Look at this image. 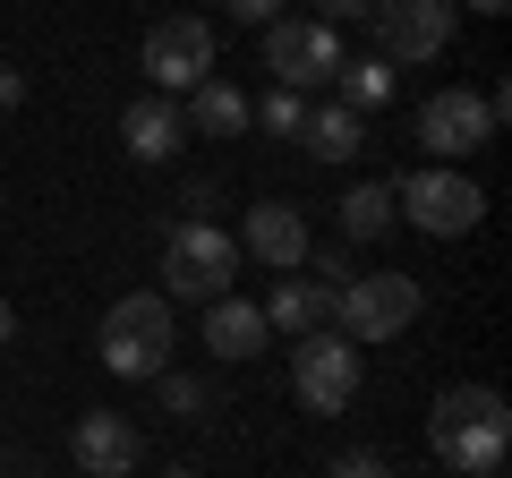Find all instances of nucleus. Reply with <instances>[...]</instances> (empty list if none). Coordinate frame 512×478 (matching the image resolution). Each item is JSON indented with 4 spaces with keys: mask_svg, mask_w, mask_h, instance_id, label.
Listing matches in <instances>:
<instances>
[{
    "mask_svg": "<svg viewBox=\"0 0 512 478\" xmlns=\"http://www.w3.org/2000/svg\"><path fill=\"white\" fill-rule=\"evenodd\" d=\"M427 453L444 461V470H504L512 453V410L495 385H453L436 393V410H427Z\"/></svg>",
    "mask_w": 512,
    "mask_h": 478,
    "instance_id": "f257e3e1",
    "label": "nucleus"
},
{
    "mask_svg": "<svg viewBox=\"0 0 512 478\" xmlns=\"http://www.w3.org/2000/svg\"><path fill=\"white\" fill-rule=\"evenodd\" d=\"M171 342H180V316H171L163 291H120L103 316V333H94V359H103L120 385H154V376H171Z\"/></svg>",
    "mask_w": 512,
    "mask_h": 478,
    "instance_id": "f03ea898",
    "label": "nucleus"
},
{
    "mask_svg": "<svg viewBox=\"0 0 512 478\" xmlns=\"http://www.w3.org/2000/svg\"><path fill=\"white\" fill-rule=\"evenodd\" d=\"M231 274H239V239L214 231L205 214H188L180 231L163 239V299L171 308H214V299H231Z\"/></svg>",
    "mask_w": 512,
    "mask_h": 478,
    "instance_id": "7ed1b4c3",
    "label": "nucleus"
},
{
    "mask_svg": "<svg viewBox=\"0 0 512 478\" xmlns=\"http://www.w3.org/2000/svg\"><path fill=\"white\" fill-rule=\"evenodd\" d=\"M427 291L410 274H350L342 291H333V316L325 325L342 333V342H393L402 325H419Z\"/></svg>",
    "mask_w": 512,
    "mask_h": 478,
    "instance_id": "20e7f679",
    "label": "nucleus"
},
{
    "mask_svg": "<svg viewBox=\"0 0 512 478\" xmlns=\"http://www.w3.org/2000/svg\"><path fill=\"white\" fill-rule=\"evenodd\" d=\"M359 376H367L359 342H342L333 325L299 333V350H291V393H299V410H316V419H342V410L359 402Z\"/></svg>",
    "mask_w": 512,
    "mask_h": 478,
    "instance_id": "39448f33",
    "label": "nucleus"
},
{
    "mask_svg": "<svg viewBox=\"0 0 512 478\" xmlns=\"http://www.w3.org/2000/svg\"><path fill=\"white\" fill-rule=\"evenodd\" d=\"M393 205H402V222H419L427 239H461V231H478V214H487V188H478L470 171L427 163V171H410V180H393Z\"/></svg>",
    "mask_w": 512,
    "mask_h": 478,
    "instance_id": "423d86ee",
    "label": "nucleus"
},
{
    "mask_svg": "<svg viewBox=\"0 0 512 478\" xmlns=\"http://www.w3.org/2000/svg\"><path fill=\"white\" fill-rule=\"evenodd\" d=\"M419 146L436 154L444 171L470 163V154H487V146H495V111H487V94H478V86H436V94L419 103Z\"/></svg>",
    "mask_w": 512,
    "mask_h": 478,
    "instance_id": "0eeeda50",
    "label": "nucleus"
},
{
    "mask_svg": "<svg viewBox=\"0 0 512 478\" xmlns=\"http://www.w3.org/2000/svg\"><path fill=\"white\" fill-rule=\"evenodd\" d=\"M265 69H274V86H291V94L333 86V69H342V26H325V18H274V26H265Z\"/></svg>",
    "mask_w": 512,
    "mask_h": 478,
    "instance_id": "6e6552de",
    "label": "nucleus"
},
{
    "mask_svg": "<svg viewBox=\"0 0 512 478\" xmlns=\"http://www.w3.org/2000/svg\"><path fill=\"white\" fill-rule=\"evenodd\" d=\"M146 77H154V94H171L180 103L188 86H205L214 77V26L205 18H188V9H171V18H154L146 26Z\"/></svg>",
    "mask_w": 512,
    "mask_h": 478,
    "instance_id": "1a4fd4ad",
    "label": "nucleus"
},
{
    "mask_svg": "<svg viewBox=\"0 0 512 478\" xmlns=\"http://www.w3.org/2000/svg\"><path fill=\"white\" fill-rule=\"evenodd\" d=\"M367 26H376V43H384L376 60L419 69V60H444V43H453L461 9H453V0H376V9H367Z\"/></svg>",
    "mask_w": 512,
    "mask_h": 478,
    "instance_id": "9d476101",
    "label": "nucleus"
},
{
    "mask_svg": "<svg viewBox=\"0 0 512 478\" xmlns=\"http://www.w3.org/2000/svg\"><path fill=\"white\" fill-rule=\"evenodd\" d=\"M308 214L299 205H248V222H239V257H256V265H274V274H299L308 265Z\"/></svg>",
    "mask_w": 512,
    "mask_h": 478,
    "instance_id": "9b49d317",
    "label": "nucleus"
},
{
    "mask_svg": "<svg viewBox=\"0 0 512 478\" xmlns=\"http://www.w3.org/2000/svg\"><path fill=\"white\" fill-rule=\"evenodd\" d=\"M69 453H77V470H86V478H128L146 444H137V427H128L120 410H86V419L69 427Z\"/></svg>",
    "mask_w": 512,
    "mask_h": 478,
    "instance_id": "f8f14e48",
    "label": "nucleus"
},
{
    "mask_svg": "<svg viewBox=\"0 0 512 478\" xmlns=\"http://www.w3.org/2000/svg\"><path fill=\"white\" fill-rule=\"evenodd\" d=\"M188 146V120L171 94H137V103L120 111V154L128 163H171V154Z\"/></svg>",
    "mask_w": 512,
    "mask_h": 478,
    "instance_id": "ddd939ff",
    "label": "nucleus"
},
{
    "mask_svg": "<svg viewBox=\"0 0 512 478\" xmlns=\"http://www.w3.org/2000/svg\"><path fill=\"white\" fill-rule=\"evenodd\" d=\"M325 316H333V291L316 274H282L274 299H265V333H291V342H299V333H316Z\"/></svg>",
    "mask_w": 512,
    "mask_h": 478,
    "instance_id": "4468645a",
    "label": "nucleus"
},
{
    "mask_svg": "<svg viewBox=\"0 0 512 478\" xmlns=\"http://www.w3.org/2000/svg\"><path fill=\"white\" fill-rule=\"evenodd\" d=\"M205 350H214V359H256V350H265V308H256V299H214V308H205Z\"/></svg>",
    "mask_w": 512,
    "mask_h": 478,
    "instance_id": "2eb2a0df",
    "label": "nucleus"
},
{
    "mask_svg": "<svg viewBox=\"0 0 512 478\" xmlns=\"http://www.w3.org/2000/svg\"><path fill=\"white\" fill-rule=\"evenodd\" d=\"M299 146L316 154V163H350V154L367 146V120L350 103H308V120H299Z\"/></svg>",
    "mask_w": 512,
    "mask_h": 478,
    "instance_id": "dca6fc26",
    "label": "nucleus"
},
{
    "mask_svg": "<svg viewBox=\"0 0 512 478\" xmlns=\"http://www.w3.org/2000/svg\"><path fill=\"white\" fill-rule=\"evenodd\" d=\"M197 137H239L248 129V94L231 86V77H205V86H188V111H180Z\"/></svg>",
    "mask_w": 512,
    "mask_h": 478,
    "instance_id": "f3484780",
    "label": "nucleus"
},
{
    "mask_svg": "<svg viewBox=\"0 0 512 478\" xmlns=\"http://www.w3.org/2000/svg\"><path fill=\"white\" fill-rule=\"evenodd\" d=\"M333 214H342V239H384L393 222H402V205H393V180H359Z\"/></svg>",
    "mask_w": 512,
    "mask_h": 478,
    "instance_id": "a211bd4d",
    "label": "nucleus"
},
{
    "mask_svg": "<svg viewBox=\"0 0 512 478\" xmlns=\"http://www.w3.org/2000/svg\"><path fill=\"white\" fill-rule=\"evenodd\" d=\"M333 103H350L359 120L376 103H393V60H342V69H333Z\"/></svg>",
    "mask_w": 512,
    "mask_h": 478,
    "instance_id": "6ab92c4d",
    "label": "nucleus"
},
{
    "mask_svg": "<svg viewBox=\"0 0 512 478\" xmlns=\"http://www.w3.org/2000/svg\"><path fill=\"white\" fill-rule=\"evenodd\" d=\"M248 120H256V129H274V137H299V120H308V94L274 86L265 103H248Z\"/></svg>",
    "mask_w": 512,
    "mask_h": 478,
    "instance_id": "aec40b11",
    "label": "nucleus"
},
{
    "mask_svg": "<svg viewBox=\"0 0 512 478\" xmlns=\"http://www.w3.org/2000/svg\"><path fill=\"white\" fill-rule=\"evenodd\" d=\"M154 385H163L171 419H205V410H214V385H205V376H154Z\"/></svg>",
    "mask_w": 512,
    "mask_h": 478,
    "instance_id": "412c9836",
    "label": "nucleus"
},
{
    "mask_svg": "<svg viewBox=\"0 0 512 478\" xmlns=\"http://www.w3.org/2000/svg\"><path fill=\"white\" fill-rule=\"evenodd\" d=\"M325 478H402V470H393L384 453H367V444H359V453H333V461H325Z\"/></svg>",
    "mask_w": 512,
    "mask_h": 478,
    "instance_id": "4be33fe9",
    "label": "nucleus"
},
{
    "mask_svg": "<svg viewBox=\"0 0 512 478\" xmlns=\"http://www.w3.org/2000/svg\"><path fill=\"white\" fill-rule=\"evenodd\" d=\"M222 9H231L239 26H274L282 18V0H222Z\"/></svg>",
    "mask_w": 512,
    "mask_h": 478,
    "instance_id": "5701e85b",
    "label": "nucleus"
},
{
    "mask_svg": "<svg viewBox=\"0 0 512 478\" xmlns=\"http://www.w3.org/2000/svg\"><path fill=\"white\" fill-rule=\"evenodd\" d=\"M367 9H376V0H316V18H325V26H359Z\"/></svg>",
    "mask_w": 512,
    "mask_h": 478,
    "instance_id": "b1692460",
    "label": "nucleus"
},
{
    "mask_svg": "<svg viewBox=\"0 0 512 478\" xmlns=\"http://www.w3.org/2000/svg\"><path fill=\"white\" fill-rule=\"evenodd\" d=\"M18 103H26V77H18V69H0V111H18Z\"/></svg>",
    "mask_w": 512,
    "mask_h": 478,
    "instance_id": "393cba45",
    "label": "nucleus"
},
{
    "mask_svg": "<svg viewBox=\"0 0 512 478\" xmlns=\"http://www.w3.org/2000/svg\"><path fill=\"white\" fill-rule=\"evenodd\" d=\"M453 9H478V18H504L512 0H453Z\"/></svg>",
    "mask_w": 512,
    "mask_h": 478,
    "instance_id": "a878e982",
    "label": "nucleus"
},
{
    "mask_svg": "<svg viewBox=\"0 0 512 478\" xmlns=\"http://www.w3.org/2000/svg\"><path fill=\"white\" fill-rule=\"evenodd\" d=\"M18 342V308H9V299H0V350Z\"/></svg>",
    "mask_w": 512,
    "mask_h": 478,
    "instance_id": "bb28decb",
    "label": "nucleus"
},
{
    "mask_svg": "<svg viewBox=\"0 0 512 478\" xmlns=\"http://www.w3.org/2000/svg\"><path fill=\"white\" fill-rule=\"evenodd\" d=\"M470 478H504V470H470Z\"/></svg>",
    "mask_w": 512,
    "mask_h": 478,
    "instance_id": "cd10ccee",
    "label": "nucleus"
},
{
    "mask_svg": "<svg viewBox=\"0 0 512 478\" xmlns=\"http://www.w3.org/2000/svg\"><path fill=\"white\" fill-rule=\"evenodd\" d=\"M163 478H197V470H163Z\"/></svg>",
    "mask_w": 512,
    "mask_h": 478,
    "instance_id": "c85d7f7f",
    "label": "nucleus"
},
{
    "mask_svg": "<svg viewBox=\"0 0 512 478\" xmlns=\"http://www.w3.org/2000/svg\"><path fill=\"white\" fill-rule=\"evenodd\" d=\"M18 478H43V470H18Z\"/></svg>",
    "mask_w": 512,
    "mask_h": 478,
    "instance_id": "c756f323",
    "label": "nucleus"
}]
</instances>
